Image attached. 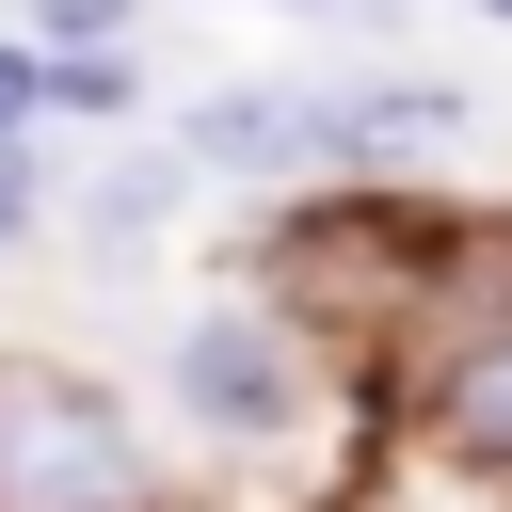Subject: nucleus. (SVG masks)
Masks as SVG:
<instances>
[{
	"instance_id": "f257e3e1",
	"label": "nucleus",
	"mask_w": 512,
	"mask_h": 512,
	"mask_svg": "<svg viewBox=\"0 0 512 512\" xmlns=\"http://www.w3.org/2000/svg\"><path fill=\"white\" fill-rule=\"evenodd\" d=\"M160 416H176L192 448H224L240 480L288 464V480H320V496H384V416H368V384H352L288 304H256V288H208V304L160 336Z\"/></svg>"
},
{
	"instance_id": "f03ea898",
	"label": "nucleus",
	"mask_w": 512,
	"mask_h": 512,
	"mask_svg": "<svg viewBox=\"0 0 512 512\" xmlns=\"http://www.w3.org/2000/svg\"><path fill=\"white\" fill-rule=\"evenodd\" d=\"M464 224L480 208H432V192H304V208H272L256 224V256H240V288L256 304H288L368 400H384V368H400V336L432 320V288H448V256H464Z\"/></svg>"
},
{
	"instance_id": "7ed1b4c3",
	"label": "nucleus",
	"mask_w": 512,
	"mask_h": 512,
	"mask_svg": "<svg viewBox=\"0 0 512 512\" xmlns=\"http://www.w3.org/2000/svg\"><path fill=\"white\" fill-rule=\"evenodd\" d=\"M0 512H176L128 384L80 352H0Z\"/></svg>"
},
{
	"instance_id": "20e7f679",
	"label": "nucleus",
	"mask_w": 512,
	"mask_h": 512,
	"mask_svg": "<svg viewBox=\"0 0 512 512\" xmlns=\"http://www.w3.org/2000/svg\"><path fill=\"white\" fill-rule=\"evenodd\" d=\"M176 160H192L208 192H256V224L304 208V192H352V160H336V80H208V96H176Z\"/></svg>"
},
{
	"instance_id": "39448f33",
	"label": "nucleus",
	"mask_w": 512,
	"mask_h": 512,
	"mask_svg": "<svg viewBox=\"0 0 512 512\" xmlns=\"http://www.w3.org/2000/svg\"><path fill=\"white\" fill-rule=\"evenodd\" d=\"M336 160H352V192H432V208H464L480 96H464L448 64H368V80H336Z\"/></svg>"
},
{
	"instance_id": "423d86ee",
	"label": "nucleus",
	"mask_w": 512,
	"mask_h": 512,
	"mask_svg": "<svg viewBox=\"0 0 512 512\" xmlns=\"http://www.w3.org/2000/svg\"><path fill=\"white\" fill-rule=\"evenodd\" d=\"M192 192H208V176L176 160V128H160V144H112V160H96L80 192H64V240H80L96 272H144V256H160V240L192 224Z\"/></svg>"
},
{
	"instance_id": "0eeeda50",
	"label": "nucleus",
	"mask_w": 512,
	"mask_h": 512,
	"mask_svg": "<svg viewBox=\"0 0 512 512\" xmlns=\"http://www.w3.org/2000/svg\"><path fill=\"white\" fill-rule=\"evenodd\" d=\"M0 32H32L48 64H96V48H144V0H0Z\"/></svg>"
},
{
	"instance_id": "6e6552de",
	"label": "nucleus",
	"mask_w": 512,
	"mask_h": 512,
	"mask_svg": "<svg viewBox=\"0 0 512 512\" xmlns=\"http://www.w3.org/2000/svg\"><path fill=\"white\" fill-rule=\"evenodd\" d=\"M144 112V48H96V64H48V128H128Z\"/></svg>"
},
{
	"instance_id": "1a4fd4ad",
	"label": "nucleus",
	"mask_w": 512,
	"mask_h": 512,
	"mask_svg": "<svg viewBox=\"0 0 512 512\" xmlns=\"http://www.w3.org/2000/svg\"><path fill=\"white\" fill-rule=\"evenodd\" d=\"M48 224H64V192H48V144H16V160H0V272H16Z\"/></svg>"
},
{
	"instance_id": "9d476101",
	"label": "nucleus",
	"mask_w": 512,
	"mask_h": 512,
	"mask_svg": "<svg viewBox=\"0 0 512 512\" xmlns=\"http://www.w3.org/2000/svg\"><path fill=\"white\" fill-rule=\"evenodd\" d=\"M16 144H48V48L32 32H0V160Z\"/></svg>"
},
{
	"instance_id": "9b49d317",
	"label": "nucleus",
	"mask_w": 512,
	"mask_h": 512,
	"mask_svg": "<svg viewBox=\"0 0 512 512\" xmlns=\"http://www.w3.org/2000/svg\"><path fill=\"white\" fill-rule=\"evenodd\" d=\"M464 16H480V32H512V0H464Z\"/></svg>"
},
{
	"instance_id": "f8f14e48",
	"label": "nucleus",
	"mask_w": 512,
	"mask_h": 512,
	"mask_svg": "<svg viewBox=\"0 0 512 512\" xmlns=\"http://www.w3.org/2000/svg\"><path fill=\"white\" fill-rule=\"evenodd\" d=\"M288 16H352V0H288Z\"/></svg>"
}]
</instances>
